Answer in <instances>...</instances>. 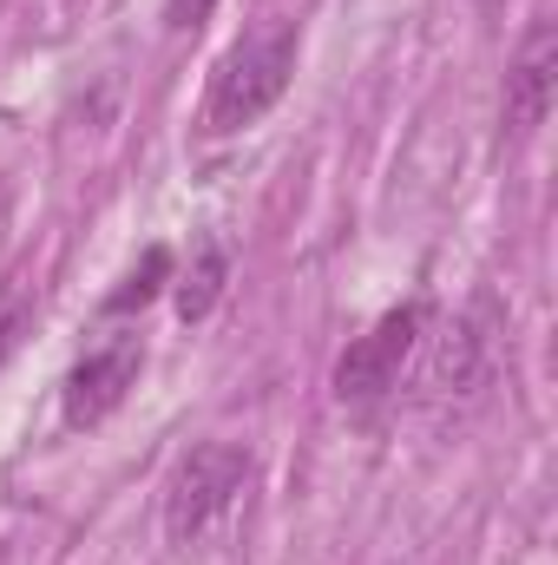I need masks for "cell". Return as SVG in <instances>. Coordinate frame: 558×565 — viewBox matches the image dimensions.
Segmentation results:
<instances>
[{
	"label": "cell",
	"instance_id": "30bf717a",
	"mask_svg": "<svg viewBox=\"0 0 558 565\" xmlns=\"http://www.w3.org/2000/svg\"><path fill=\"white\" fill-rule=\"evenodd\" d=\"M20 329H26V309H7V316H0V369H7V355L20 349Z\"/></svg>",
	"mask_w": 558,
	"mask_h": 565
},
{
	"label": "cell",
	"instance_id": "9c48e42d",
	"mask_svg": "<svg viewBox=\"0 0 558 565\" xmlns=\"http://www.w3.org/2000/svg\"><path fill=\"white\" fill-rule=\"evenodd\" d=\"M211 7H217V0H164V26H171V33H191V26L211 20Z\"/></svg>",
	"mask_w": 558,
	"mask_h": 565
},
{
	"label": "cell",
	"instance_id": "ba28073f",
	"mask_svg": "<svg viewBox=\"0 0 558 565\" xmlns=\"http://www.w3.org/2000/svg\"><path fill=\"white\" fill-rule=\"evenodd\" d=\"M171 277H178V257H171L164 244H144V257L126 270V282H119V289L99 302V316H139V309H144V302H151V296H158Z\"/></svg>",
	"mask_w": 558,
	"mask_h": 565
},
{
	"label": "cell",
	"instance_id": "8992f818",
	"mask_svg": "<svg viewBox=\"0 0 558 565\" xmlns=\"http://www.w3.org/2000/svg\"><path fill=\"white\" fill-rule=\"evenodd\" d=\"M224 282H230V250H224V237H204L197 257H191V270L171 277V302H178V316H184V322H204V316L217 309Z\"/></svg>",
	"mask_w": 558,
	"mask_h": 565
},
{
	"label": "cell",
	"instance_id": "3957f363",
	"mask_svg": "<svg viewBox=\"0 0 558 565\" xmlns=\"http://www.w3.org/2000/svg\"><path fill=\"white\" fill-rule=\"evenodd\" d=\"M420 322H427V309L420 302H401L368 335H355L342 349V362H335V402L342 408L368 415V408H382L401 388V369H408V355H415V342H420Z\"/></svg>",
	"mask_w": 558,
	"mask_h": 565
},
{
	"label": "cell",
	"instance_id": "52a82bcc",
	"mask_svg": "<svg viewBox=\"0 0 558 565\" xmlns=\"http://www.w3.org/2000/svg\"><path fill=\"white\" fill-rule=\"evenodd\" d=\"M480 375H486V349H480L473 322H447L440 342H433V369H427V382H433L440 395H473Z\"/></svg>",
	"mask_w": 558,
	"mask_h": 565
},
{
	"label": "cell",
	"instance_id": "6da1fadb",
	"mask_svg": "<svg viewBox=\"0 0 558 565\" xmlns=\"http://www.w3.org/2000/svg\"><path fill=\"white\" fill-rule=\"evenodd\" d=\"M250 480H257L250 447H237V440H197V447L171 467V480H164V540H171L178 553L204 546V540L244 507Z\"/></svg>",
	"mask_w": 558,
	"mask_h": 565
},
{
	"label": "cell",
	"instance_id": "7a4b0ae2",
	"mask_svg": "<svg viewBox=\"0 0 558 565\" xmlns=\"http://www.w3.org/2000/svg\"><path fill=\"white\" fill-rule=\"evenodd\" d=\"M296 60H302V33H296L289 20L244 33V40L217 60V73H211L204 126H211V132H244V126H257L282 93H289Z\"/></svg>",
	"mask_w": 558,
	"mask_h": 565
},
{
	"label": "cell",
	"instance_id": "5b68a950",
	"mask_svg": "<svg viewBox=\"0 0 558 565\" xmlns=\"http://www.w3.org/2000/svg\"><path fill=\"white\" fill-rule=\"evenodd\" d=\"M552 93H558V26L533 20L513 66H506V139H533L552 113Z\"/></svg>",
	"mask_w": 558,
	"mask_h": 565
},
{
	"label": "cell",
	"instance_id": "277c9868",
	"mask_svg": "<svg viewBox=\"0 0 558 565\" xmlns=\"http://www.w3.org/2000/svg\"><path fill=\"white\" fill-rule=\"evenodd\" d=\"M139 369H144V335H106L99 349H86L60 388V422L73 427H99L126 408V395L139 388Z\"/></svg>",
	"mask_w": 558,
	"mask_h": 565
}]
</instances>
